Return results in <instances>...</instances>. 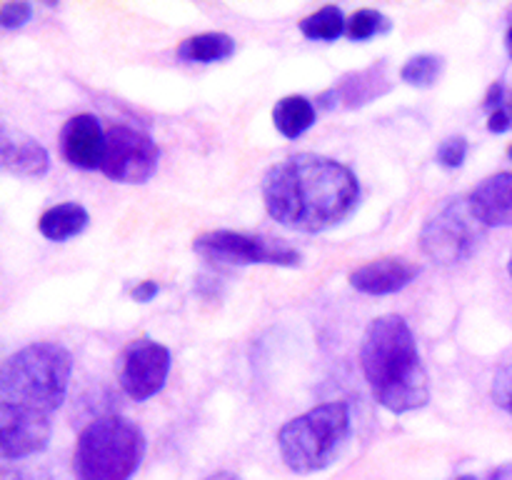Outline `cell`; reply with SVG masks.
I'll use <instances>...</instances> for the list:
<instances>
[{
	"label": "cell",
	"mask_w": 512,
	"mask_h": 480,
	"mask_svg": "<svg viewBox=\"0 0 512 480\" xmlns=\"http://www.w3.org/2000/svg\"><path fill=\"white\" fill-rule=\"evenodd\" d=\"M205 480H240L238 475H233V473H215V475H210V478H205Z\"/></svg>",
	"instance_id": "obj_28"
},
{
	"label": "cell",
	"mask_w": 512,
	"mask_h": 480,
	"mask_svg": "<svg viewBox=\"0 0 512 480\" xmlns=\"http://www.w3.org/2000/svg\"><path fill=\"white\" fill-rule=\"evenodd\" d=\"M263 200L270 218L300 233H323L355 213L360 183L340 160L298 153L265 173Z\"/></svg>",
	"instance_id": "obj_1"
},
{
	"label": "cell",
	"mask_w": 512,
	"mask_h": 480,
	"mask_svg": "<svg viewBox=\"0 0 512 480\" xmlns=\"http://www.w3.org/2000/svg\"><path fill=\"white\" fill-rule=\"evenodd\" d=\"M170 373V350L153 338H135L118 358L120 388L128 398L148 400L160 393Z\"/></svg>",
	"instance_id": "obj_9"
},
{
	"label": "cell",
	"mask_w": 512,
	"mask_h": 480,
	"mask_svg": "<svg viewBox=\"0 0 512 480\" xmlns=\"http://www.w3.org/2000/svg\"><path fill=\"white\" fill-rule=\"evenodd\" d=\"M193 250L208 263L220 265H280L298 268L303 255L275 238L238 230H208L193 240Z\"/></svg>",
	"instance_id": "obj_7"
},
{
	"label": "cell",
	"mask_w": 512,
	"mask_h": 480,
	"mask_svg": "<svg viewBox=\"0 0 512 480\" xmlns=\"http://www.w3.org/2000/svg\"><path fill=\"white\" fill-rule=\"evenodd\" d=\"M33 15V5L30 3H3L0 5V25L5 30H15L25 25Z\"/></svg>",
	"instance_id": "obj_25"
},
{
	"label": "cell",
	"mask_w": 512,
	"mask_h": 480,
	"mask_svg": "<svg viewBox=\"0 0 512 480\" xmlns=\"http://www.w3.org/2000/svg\"><path fill=\"white\" fill-rule=\"evenodd\" d=\"M235 53V40L228 33H198L175 48L183 63H223Z\"/></svg>",
	"instance_id": "obj_17"
},
{
	"label": "cell",
	"mask_w": 512,
	"mask_h": 480,
	"mask_svg": "<svg viewBox=\"0 0 512 480\" xmlns=\"http://www.w3.org/2000/svg\"><path fill=\"white\" fill-rule=\"evenodd\" d=\"M158 293H160V285L155 283V280H140L138 285L130 288V298H133L135 303H150Z\"/></svg>",
	"instance_id": "obj_26"
},
{
	"label": "cell",
	"mask_w": 512,
	"mask_h": 480,
	"mask_svg": "<svg viewBox=\"0 0 512 480\" xmlns=\"http://www.w3.org/2000/svg\"><path fill=\"white\" fill-rule=\"evenodd\" d=\"M418 275V265L405 258H380L355 268L350 273V285L365 295H390L408 288Z\"/></svg>",
	"instance_id": "obj_13"
},
{
	"label": "cell",
	"mask_w": 512,
	"mask_h": 480,
	"mask_svg": "<svg viewBox=\"0 0 512 480\" xmlns=\"http://www.w3.org/2000/svg\"><path fill=\"white\" fill-rule=\"evenodd\" d=\"M50 415L0 405V455L3 460L30 458L50 443Z\"/></svg>",
	"instance_id": "obj_10"
},
{
	"label": "cell",
	"mask_w": 512,
	"mask_h": 480,
	"mask_svg": "<svg viewBox=\"0 0 512 480\" xmlns=\"http://www.w3.org/2000/svg\"><path fill=\"white\" fill-rule=\"evenodd\" d=\"M0 160L8 173L20 178H43L50 170V155L35 138L10 125L0 128Z\"/></svg>",
	"instance_id": "obj_14"
},
{
	"label": "cell",
	"mask_w": 512,
	"mask_h": 480,
	"mask_svg": "<svg viewBox=\"0 0 512 480\" xmlns=\"http://www.w3.org/2000/svg\"><path fill=\"white\" fill-rule=\"evenodd\" d=\"M508 155H510V160H512V145L508 148Z\"/></svg>",
	"instance_id": "obj_32"
},
{
	"label": "cell",
	"mask_w": 512,
	"mask_h": 480,
	"mask_svg": "<svg viewBox=\"0 0 512 480\" xmlns=\"http://www.w3.org/2000/svg\"><path fill=\"white\" fill-rule=\"evenodd\" d=\"M483 108L488 110V130L500 135L512 130V88L495 80L488 88L483 100Z\"/></svg>",
	"instance_id": "obj_20"
},
{
	"label": "cell",
	"mask_w": 512,
	"mask_h": 480,
	"mask_svg": "<svg viewBox=\"0 0 512 480\" xmlns=\"http://www.w3.org/2000/svg\"><path fill=\"white\" fill-rule=\"evenodd\" d=\"M348 28V20H345L343 10L338 5H325V8L315 10L308 18L300 20V33L308 40H338L340 35Z\"/></svg>",
	"instance_id": "obj_19"
},
{
	"label": "cell",
	"mask_w": 512,
	"mask_h": 480,
	"mask_svg": "<svg viewBox=\"0 0 512 480\" xmlns=\"http://www.w3.org/2000/svg\"><path fill=\"white\" fill-rule=\"evenodd\" d=\"M60 150L73 168H100L105 150V133L100 128V120L90 113L73 115L60 130Z\"/></svg>",
	"instance_id": "obj_11"
},
{
	"label": "cell",
	"mask_w": 512,
	"mask_h": 480,
	"mask_svg": "<svg viewBox=\"0 0 512 480\" xmlns=\"http://www.w3.org/2000/svg\"><path fill=\"white\" fill-rule=\"evenodd\" d=\"M73 358L60 343L40 340L8 355L0 370V405L53 415L68 395Z\"/></svg>",
	"instance_id": "obj_3"
},
{
	"label": "cell",
	"mask_w": 512,
	"mask_h": 480,
	"mask_svg": "<svg viewBox=\"0 0 512 480\" xmlns=\"http://www.w3.org/2000/svg\"><path fill=\"white\" fill-rule=\"evenodd\" d=\"M493 398L500 408L508 410V413L512 415V360L508 365H503L498 373H495Z\"/></svg>",
	"instance_id": "obj_24"
},
{
	"label": "cell",
	"mask_w": 512,
	"mask_h": 480,
	"mask_svg": "<svg viewBox=\"0 0 512 480\" xmlns=\"http://www.w3.org/2000/svg\"><path fill=\"white\" fill-rule=\"evenodd\" d=\"M510 278H512V258H510Z\"/></svg>",
	"instance_id": "obj_33"
},
{
	"label": "cell",
	"mask_w": 512,
	"mask_h": 480,
	"mask_svg": "<svg viewBox=\"0 0 512 480\" xmlns=\"http://www.w3.org/2000/svg\"><path fill=\"white\" fill-rule=\"evenodd\" d=\"M390 90L388 83V63H375L360 73H350L335 85L340 103L345 108H360V105L373 103L378 95H385Z\"/></svg>",
	"instance_id": "obj_15"
},
{
	"label": "cell",
	"mask_w": 512,
	"mask_h": 480,
	"mask_svg": "<svg viewBox=\"0 0 512 480\" xmlns=\"http://www.w3.org/2000/svg\"><path fill=\"white\" fill-rule=\"evenodd\" d=\"M470 210L485 228L512 225V170H503L475 185L468 195Z\"/></svg>",
	"instance_id": "obj_12"
},
{
	"label": "cell",
	"mask_w": 512,
	"mask_h": 480,
	"mask_svg": "<svg viewBox=\"0 0 512 480\" xmlns=\"http://www.w3.org/2000/svg\"><path fill=\"white\" fill-rule=\"evenodd\" d=\"M145 458V435L123 415L85 425L73 450L75 480H130Z\"/></svg>",
	"instance_id": "obj_4"
},
{
	"label": "cell",
	"mask_w": 512,
	"mask_h": 480,
	"mask_svg": "<svg viewBox=\"0 0 512 480\" xmlns=\"http://www.w3.org/2000/svg\"><path fill=\"white\" fill-rule=\"evenodd\" d=\"M440 73H443V58L423 53L413 55V58L403 65L400 80L413 85V88H430V85H435V80L440 78Z\"/></svg>",
	"instance_id": "obj_21"
},
{
	"label": "cell",
	"mask_w": 512,
	"mask_h": 480,
	"mask_svg": "<svg viewBox=\"0 0 512 480\" xmlns=\"http://www.w3.org/2000/svg\"><path fill=\"white\" fill-rule=\"evenodd\" d=\"M350 438V408L340 400L315 405L278 430V450L293 473L330 468Z\"/></svg>",
	"instance_id": "obj_5"
},
{
	"label": "cell",
	"mask_w": 512,
	"mask_h": 480,
	"mask_svg": "<svg viewBox=\"0 0 512 480\" xmlns=\"http://www.w3.org/2000/svg\"><path fill=\"white\" fill-rule=\"evenodd\" d=\"M458 480H478V478H473V475H460Z\"/></svg>",
	"instance_id": "obj_31"
},
{
	"label": "cell",
	"mask_w": 512,
	"mask_h": 480,
	"mask_svg": "<svg viewBox=\"0 0 512 480\" xmlns=\"http://www.w3.org/2000/svg\"><path fill=\"white\" fill-rule=\"evenodd\" d=\"M160 150L148 133L130 125L105 130L103 170L115 183H145L158 170Z\"/></svg>",
	"instance_id": "obj_8"
},
{
	"label": "cell",
	"mask_w": 512,
	"mask_h": 480,
	"mask_svg": "<svg viewBox=\"0 0 512 480\" xmlns=\"http://www.w3.org/2000/svg\"><path fill=\"white\" fill-rule=\"evenodd\" d=\"M465 158H468V140L465 138H448L440 143L438 148V163L443 165V168H460V165L465 163Z\"/></svg>",
	"instance_id": "obj_23"
},
{
	"label": "cell",
	"mask_w": 512,
	"mask_h": 480,
	"mask_svg": "<svg viewBox=\"0 0 512 480\" xmlns=\"http://www.w3.org/2000/svg\"><path fill=\"white\" fill-rule=\"evenodd\" d=\"M393 28L388 20V15H383L380 10L373 8H363V10H355L353 15L348 18V28H345V35L355 43H363V40L375 38L380 33H388Z\"/></svg>",
	"instance_id": "obj_22"
},
{
	"label": "cell",
	"mask_w": 512,
	"mask_h": 480,
	"mask_svg": "<svg viewBox=\"0 0 512 480\" xmlns=\"http://www.w3.org/2000/svg\"><path fill=\"white\" fill-rule=\"evenodd\" d=\"M273 123L280 135L285 138H300L308 133L315 123V108L305 95H285L275 103L273 108Z\"/></svg>",
	"instance_id": "obj_18"
},
{
	"label": "cell",
	"mask_w": 512,
	"mask_h": 480,
	"mask_svg": "<svg viewBox=\"0 0 512 480\" xmlns=\"http://www.w3.org/2000/svg\"><path fill=\"white\" fill-rule=\"evenodd\" d=\"M90 223V215L83 205L78 203H60L45 210L38 218V230L43 238L53 240V243H63V240L75 238L83 233Z\"/></svg>",
	"instance_id": "obj_16"
},
{
	"label": "cell",
	"mask_w": 512,
	"mask_h": 480,
	"mask_svg": "<svg viewBox=\"0 0 512 480\" xmlns=\"http://www.w3.org/2000/svg\"><path fill=\"white\" fill-rule=\"evenodd\" d=\"M505 48H508L510 58H512V25L508 28V35H505Z\"/></svg>",
	"instance_id": "obj_29"
},
{
	"label": "cell",
	"mask_w": 512,
	"mask_h": 480,
	"mask_svg": "<svg viewBox=\"0 0 512 480\" xmlns=\"http://www.w3.org/2000/svg\"><path fill=\"white\" fill-rule=\"evenodd\" d=\"M483 228L470 210L468 198H450L420 230V250L435 265H460L478 253Z\"/></svg>",
	"instance_id": "obj_6"
},
{
	"label": "cell",
	"mask_w": 512,
	"mask_h": 480,
	"mask_svg": "<svg viewBox=\"0 0 512 480\" xmlns=\"http://www.w3.org/2000/svg\"><path fill=\"white\" fill-rule=\"evenodd\" d=\"M5 480H10V475H5ZM18 480H45V478H33V475H25V473L20 475L18 473Z\"/></svg>",
	"instance_id": "obj_30"
},
{
	"label": "cell",
	"mask_w": 512,
	"mask_h": 480,
	"mask_svg": "<svg viewBox=\"0 0 512 480\" xmlns=\"http://www.w3.org/2000/svg\"><path fill=\"white\" fill-rule=\"evenodd\" d=\"M360 368L373 398L390 413L403 415L428 405V373L413 330L400 315H380L368 325L360 343Z\"/></svg>",
	"instance_id": "obj_2"
},
{
	"label": "cell",
	"mask_w": 512,
	"mask_h": 480,
	"mask_svg": "<svg viewBox=\"0 0 512 480\" xmlns=\"http://www.w3.org/2000/svg\"><path fill=\"white\" fill-rule=\"evenodd\" d=\"M488 480H512V463H505L500 465V468H495L493 473L488 475Z\"/></svg>",
	"instance_id": "obj_27"
}]
</instances>
